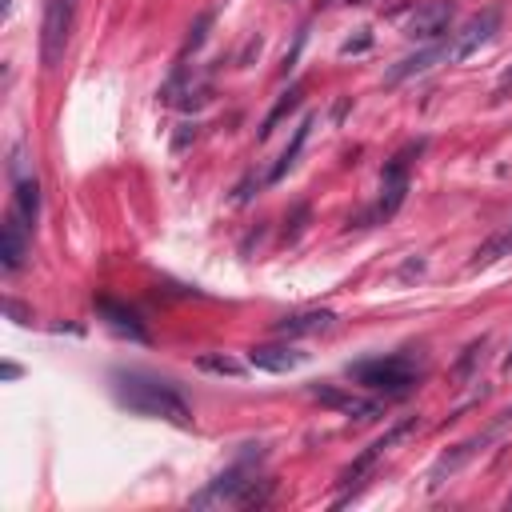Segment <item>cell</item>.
<instances>
[{
  "mask_svg": "<svg viewBox=\"0 0 512 512\" xmlns=\"http://www.w3.org/2000/svg\"><path fill=\"white\" fill-rule=\"evenodd\" d=\"M112 396H116V404H124L136 416L172 420L180 428L192 420L184 396L164 376H152V372H140V368H116L112 372Z\"/></svg>",
  "mask_w": 512,
  "mask_h": 512,
  "instance_id": "6da1fadb",
  "label": "cell"
},
{
  "mask_svg": "<svg viewBox=\"0 0 512 512\" xmlns=\"http://www.w3.org/2000/svg\"><path fill=\"white\" fill-rule=\"evenodd\" d=\"M420 372H424V368H420V360L412 356V348L388 352V356H372V360H356V364L348 368V376H352L356 384H364L368 392H376V396H384V400L408 396V392L416 388Z\"/></svg>",
  "mask_w": 512,
  "mask_h": 512,
  "instance_id": "7a4b0ae2",
  "label": "cell"
},
{
  "mask_svg": "<svg viewBox=\"0 0 512 512\" xmlns=\"http://www.w3.org/2000/svg\"><path fill=\"white\" fill-rule=\"evenodd\" d=\"M72 20H76V0H48L44 4V20H40V64H44V72L60 68V60L68 52Z\"/></svg>",
  "mask_w": 512,
  "mask_h": 512,
  "instance_id": "3957f363",
  "label": "cell"
},
{
  "mask_svg": "<svg viewBox=\"0 0 512 512\" xmlns=\"http://www.w3.org/2000/svg\"><path fill=\"white\" fill-rule=\"evenodd\" d=\"M416 428H420V416H404V420H396L384 436H376V440H372V444H368V448H364V452H360V456L340 472V488H344V496H340L336 504H344V500H348V492H356V488H360V480H364V476L384 460V452H388L392 444H400L404 436H412Z\"/></svg>",
  "mask_w": 512,
  "mask_h": 512,
  "instance_id": "277c9868",
  "label": "cell"
},
{
  "mask_svg": "<svg viewBox=\"0 0 512 512\" xmlns=\"http://www.w3.org/2000/svg\"><path fill=\"white\" fill-rule=\"evenodd\" d=\"M496 32H500V4H488L484 12H476V16L452 36V44H444V60H452V64L468 60V56L480 52Z\"/></svg>",
  "mask_w": 512,
  "mask_h": 512,
  "instance_id": "5b68a950",
  "label": "cell"
},
{
  "mask_svg": "<svg viewBox=\"0 0 512 512\" xmlns=\"http://www.w3.org/2000/svg\"><path fill=\"white\" fill-rule=\"evenodd\" d=\"M424 148V140L420 144H408L404 152H396L388 164H384V176H380V216H392L400 204H404V192H408V168H412V156Z\"/></svg>",
  "mask_w": 512,
  "mask_h": 512,
  "instance_id": "8992f818",
  "label": "cell"
},
{
  "mask_svg": "<svg viewBox=\"0 0 512 512\" xmlns=\"http://www.w3.org/2000/svg\"><path fill=\"white\" fill-rule=\"evenodd\" d=\"M324 408H332V412H344L348 420H376L380 412H384V404L380 400H368V396H356V392H344L340 384H312L308 388Z\"/></svg>",
  "mask_w": 512,
  "mask_h": 512,
  "instance_id": "52a82bcc",
  "label": "cell"
},
{
  "mask_svg": "<svg viewBox=\"0 0 512 512\" xmlns=\"http://www.w3.org/2000/svg\"><path fill=\"white\" fill-rule=\"evenodd\" d=\"M448 28H452V0H428L408 16L404 36L408 40H440Z\"/></svg>",
  "mask_w": 512,
  "mask_h": 512,
  "instance_id": "ba28073f",
  "label": "cell"
},
{
  "mask_svg": "<svg viewBox=\"0 0 512 512\" xmlns=\"http://www.w3.org/2000/svg\"><path fill=\"white\" fill-rule=\"evenodd\" d=\"M24 256H28V224L16 212H8L4 228H0V264H4V272H16L24 264Z\"/></svg>",
  "mask_w": 512,
  "mask_h": 512,
  "instance_id": "9c48e42d",
  "label": "cell"
},
{
  "mask_svg": "<svg viewBox=\"0 0 512 512\" xmlns=\"http://www.w3.org/2000/svg\"><path fill=\"white\" fill-rule=\"evenodd\" d=\"M488 440H496V436H492V428H488V432H480V436H472V440H464V444H456V448H448V452L432 464V472H428V488H440V484H444V476H452L464 460H472Z\"/></svg>",
  "mask_w": 512,
  "mask_h": 512,
  "instance_id": "30bf717a",
  "label": "cell"
},
{
  "mask_svg": "<svg viewBox=\"0 0 512 512\" xmlns=\"http://www.w3.org/2000/svg\"><path fill=\"white\" fill-rule=\"evenodd\" d=\"M304 360H308V356H304L300 348H292V344H260V348L248 352V364L260 368V372H292V368H300Z\"/></svg>",
  "mask_w": 512,
  "mask_h": 512,
  "instance_id": "8fae6325",
  "label": "cell"
},
{
  "mask_svg": "<svg viewBox=\"0 0 512 512\" xmlns=\"http://www.w3.org/2000/svg\"><path fill=\"white\" fill-rule=\"evenodd\" d=\"M332 320H336V312H328V308H304V312L280 316V320H276V332H280V336H308V332L332 328Z\"/></svg>",
  "mask_w": 512,
  "mask_h": 512,
  "instance_id": "7c38bea8",
  "label": "cell"
},
{
  "mask_svg": "<svg viewBox=\"0 0 512 512\" xmlns=\"http://www.w3.org/2000/svg\"><path fill=\"white\" fill-rule=\"evenodd\" d=\"M96 312L104 316V324H108L112 332L132 336V340H148V332H144V324H140V316H136L132 308H124V304H116V300H96Z\"/></svg>",
  "mask_w": 512,
  "mask_h": 512,
  "instance_id": "4fadbf2b",
  "label": "cell"
},
{
  "mask_svg": "<svg viewBox=\"0 0 512 512\" xmlns=\"http://www.w3.org/2000/svg\"><path fill=\"white\" fill-rule=\"evenodd\" d=\"M12 212H16L28 228H36V216H40V184H36V176H16Z\"/></svg>",
  "mask_w": 512,
  "mask_h": 512,
  "instance_id": "5bb4252c",
  "label": "cell"
},
{
  "mask_svg": "<svg viewBox=\"0 0 512 512\" xmlns=\"http://www.w3.org/2000/svg\"><path fill=\"white\" fill-rule=\"evenodd\" d=\"M436 60H444V48L440 44H432V48H420L416 56H404L396 68H388V84H400V80H408V76H420V72H428Z\"/></svg>",
  "mask_w": 512,
  "mask_h": 512,
  "instance_id": "9a60e30c",
  "label": "cell"
},
{
  "mask_svg": "<svg viewBox=\"0 0 512 512\" xmlns=\"http://www.w3.org/2000/svg\"><path fill=\"white\" fill-rule=\"evenodd\" d=\"M508 252H512V224H508V228H500L496 236H488V240L472 252L468 268H472V272H476V268H488V264H496V260H500V256H508Z\"/></svg>",
  "mask_w": 512,
  "mask_h": 512,
  "instance_id": "2e32d148",
  "label": "cell"
},
{
  "mask_svg": "<svg viewBox=\"0 0 512 512\" xmlns=\"http://www.w3.org/2000/svg\"><path fill=\"white\" fill-rule=\"evenodd\" d=\"M300 96H304V84H292V88L276 100V108H272V112L264 116V124H260V140H268V136H272V128H276L292 108H300Z\"/></svg>",
  "mask_w": 512,
  "mask_h": 512,
  "instance_id": "e0dca14e",
  "label": "cell"
},
{
  "mask_svg": "<svg viewBox=\"0 0 512 512\" xmlns=\"http://www.w3.org/2000/svg\"><path fill=\"white\" fill-rule=\"evenodd\" d=\"M308 128H312V116H304V120L296 124V136H292V144L280 152V160H276V168L268 172V180H280V176L296 164V156H300V148H304V140H308Z\"/></svg>",
  "mask_w": 512,
  "mask_h": 512,
  "instance_id": "ac0fdd59",
  "label": "cell"
},
{
  "mask_svg": "<svg viewBox=\"0 0 512 512\" xmlns=\"http://www.w3.org/2000/svg\"><path fill=\"white\" fill-rule=\"evenodd\" d=\"M208 24H212V12H200V20L192 24V32H188V40H184L180 56H188V52H196V48L204 44V32H208Z\"/></svg>",
  "mask_w": 512,
  "mask_h": 512,
  "instance_id": "d6986e66",
  "label": "cell"
},
{
  "mask_svg": "<svg viewBox=\"0 0 512 512\" xmlns=\"http://www.w3.org/2000/svg\"><path fill=\"white\" fill-rule=\"evenodd\" d=\"M200 368L204 372H220V376H240V364L228 360V356H200Z\"/></svg>",
  "mask_w": 512,
  "mask_h": 512,
  "instance_id": "ffe728a7",
  "label": "cell"
},
{
  "mask_svg": "<svg viewBox=\"0 0 512 512\" xmlns=\"http://www.w3.org/2000/svg\"><path fill=\"white\" fill-rule=\"evenodd\" d=\"M0 372H4V380H16V376H20V368H16V364H12V360H8V364H4V368H0Z\"/></svg>",
  "mask_w": 512,
  "mask_h": 512,
  "instance_id": "44dd1931",
  "label": "cell"
},
{
  "mask_svg": "<svg viewBox=\"0 0 512 512\" xmlns=\"http://www.w3.org/2000/svg\"><path fill=\"white\" fill-rule=\"evenodd\" d=\"M504 372H512V352H508V356H504Z\"/></svg>",
  "mask_w": 512,
  "mask_h": 512,
  "instance_id": "7402d4cb",
  "label": "cell"
}]
</instances>
